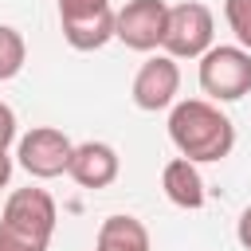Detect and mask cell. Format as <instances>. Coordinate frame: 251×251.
I'll return each mask as SVG.
<instances>
[{"label":"cell","mask_w":251,"mask_h":251,"mask_svg":"<svg viewBox=\"0 0 251 251\" xmlns=\"http://www.w3.org/2000/svg\"><path fill=\"white\" fill-rule=\"evenodd\" d=\"M59 27L75 51H98L114 39L110 0H59Z\"/></svg>","instance_id":"5"},{"label":"cell","mask_w":251,"mask_h":251,"mask_svg":"<svg viewBox=\"0 0 251 251\" xmlns=\"http://www.w3.org/2000/svg\"><path fill=\"white\" fill-rule=\"evenodd\" d=\"M212 35H216L212 8L200 4V0H184V4H173V8H169L161 47H165V55H173V59H200V55L212 47Z\"/></svg>","instance_id":"4"},{"label":"cell","mask_w":251,"mask_h":251,"mask_svg":"<svg viewBox=\"0 0 251 251\" xmlns=\"http://www.w3.org/2000/svg\"><path fill=\"white\" fill-rule=\"evenodd\" d=\"M71 137L63 133V129H55V126H35V129H27L24 137H20V149H16V157H20V165L35 176V180H51V176H63L67 173V165H71Z\"/></svg>","instance_id":"6"},{"label":"cell","mask_w":251,"mask_h":251,"mask_svg":"<svg viewBox=\"0 0 251 251\" xmlns=\"http://www.w3.org/2000/svg\"><path fill=\"white\" fill-rule=\"evenodd\" d=\"M165 0H129L122 12H114V39H122L129 51H153L165 35Z\"/></svg>","instance_id":"7"},{"label":"cell","mask_w":251,"mask_h":251,"mask_svg":"<svg viewBox=\"0 0 251 251\" xmlns=\"http://www.w3.org/2000/svg\"><path fill=\"white\" fill-rule=\"evenodd\" d=\"M224 20L235 31L239 47L251 51V0H224Z\"/></svg>","instance_id":"13"},{"label":"cell","mask_w":251,"mask_h":251,"mask_svg":"<svg viewBox=\"0 0 251 251\" xmlns=\"http://www.w3.org/2000/svg\"><path fill=\"white\" fill-rule=\"evenodd\" d=\"M235 239H239L243 251H251V204L243 208V216H239V224H235Z\"/></svg>","instance_id":"15"},{"label":"cell","mask_w":251,"mask_h":251,"mask_svg":"<svg viewBox=\"0 0 251 251\" xmlns=\"http://www.w3.org/2000/svg\"><path fill=\"white\" fill-rule=\"evenodd\" d=\"M122 173V161L114 153V145L106 141H82L71 149V165H67V176L82 188H110Z\"/></svg>","instance_id":"9"},{"label":"cell","mask_w":251,"mask_h":251,"mask_svg":"<svg viewBox=\"0 0 251 251\" xmlns=\"http://www.w3.org/2000/svg\"><path fill=\"white\" fill-rule=\"evenodd\" d=\"M12 180V157H8V149H0V188Z\"/></svg>","instance_id":"16"},{"label":"cell","mask_w":251,"mask_h":251,"mask_svg":"<svg viewBox=\"0 0 251 251\" xmlns=\"http://www.w3.org/2000/svg\"><path fill=\"white\" fill-rule=\"evenodd\" d=\"M176 90H180V67L173 55H153L133 75V106L137 110L157 114L176 102Z\"/></svg>","instance_id":"8"},{"label":"cell","mask_w":251,"mask_h":251,"mask_svg":"<svg viewBox=\"0 0 251 251\" xmlns=\"http://www.w3.org/2000/svg\"><path fill=\"white\" fill-rule=\"evenodd\" d=\"M24 63H27V43H24V35H20L16 27H8V24H0V82L16 78V75L24 71Z\"/></svg>","instance_id":"12"},{"label":"cell","mask_w":251,"mask_h":251,"mask_svg":"<svg viewBox=\"0 0 251 251\" xmlns=\"http://www.w3.org/2000/svg\"><path fill=\"white\" fill-rule=\"evenodd\" d=\"M55 200L43 188H16L0 216V251H47L55 235Z\"/></svg>","instance_id":"2"},{"label":"cell","mask_w":251,"mask_h":251,"mask_svg":"<svg viewBox=\"0 0 251 251\" xmlns=\"http://www.w3.org/2000/svg\"><path fill=\"white\" fill-rule=\"evenodd\" d=\"M161 188H165V196H169L176 208H184V212L204 208V176H200L196 161H188V157H173V161L165 165Z\"/></svg>","instance_id":"10"},{"label":"cell","mask_w":251,"mask_h":251,"mask_svg":"<svg viewBox=\"0 0 251 251\" xmlns=\"http://www.w3.org/2000/svg\"><path fill=\"white\" fill-rule=\"evenodd\" d=\"M169 137L180 157L188 161H224L235 149V126L231 118L208 102V98H184L169 114Z\"/></svg>","instance_id":"1"},{"label":"cell","mask_w":251,"mask_h":251,"mask_svg":"<svg viewBox=\"0 0 251 251\" xmlns=\"http://www.w3.org/2000/svg\"><path fill=\"white\" fill-rule=\"evenodd\" d=\"M94 251H153L149 231L137 216H106L94 239Z\"/></svg>","instance_id":"11"},{"label":"cell","mask_w":251,"mask_h":251,"mask_svg":"<svg viewBox=\"0 0 251 251\" xmlns=\"http://www.w3.org/2000/svg\"><path fill=\"white\" fill-rule=\"evenodd\" d=\"M12 141H16V114H12V106L0 102V149H8Z\"/></svg>","instance_id":"14"},{"label":"cell","mask_w":251,"mask_h":251,"mask_svg":"<svg viewBox=\"0 0 251 251\" xmlns=\"http://www.w3.org/2000/svg\"><path fill=\"white\" fill-rule=\"evenodd\" d=\"M200 90L212 102H235L251 94V51L220 43L200 55Z\"/></svg>","instance_id":"3"}]
</instances>
